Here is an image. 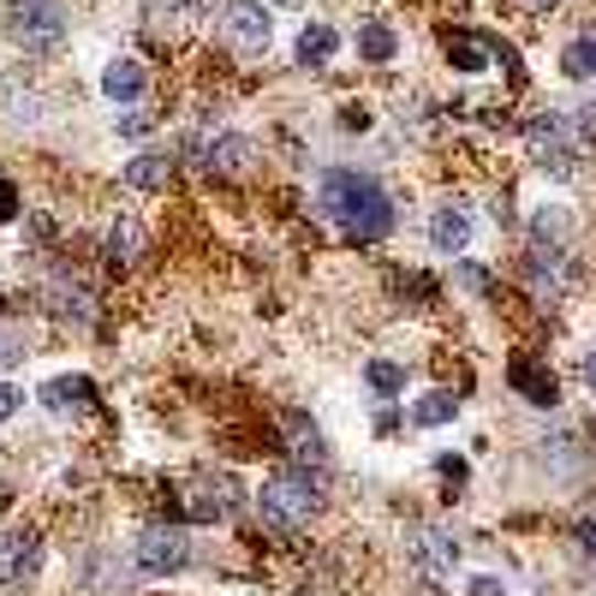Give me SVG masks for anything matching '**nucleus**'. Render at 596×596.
I'll list each match as a JSON object with an SVG mask.
<instances>
[{
  "label": "nucleus",
  "mask_w": 596,
  "mask_h": 596,
  "mask_svg": "<svg viewBox=\"0 0 596 596\" xmlns=\"http://www.w3.org/2000/svg\"><path fill=\"white\" fill-rule=\"evenodd\" d=\"M311 513H316V484H311V472H274L269 484H263V519L281 537H293L311 525Z\"/></svg>",
  "instance_id": "f03ea898"
},
{
  "label": "nucleus",
  "mask_w": 596,
  "mask_h": 596,
  "mask_svg": "<svg viewBox=\"0 0 596 596\" xmlns=\"http://www.w3.org/2000/svg\"><path fill=\"white\" fill-rule=\"evenodd\" d=\"M573 132L585 138V143H596V108H585V113H578V120H573Z\"/></svg>",
  "instance_id": "cd10ccee"
},
{
  "label": "nucleus",
  "mask_w": 596,
  "mask_h": 596,
  "mask_svg": "<svg viewBox=\"0 0 596 596\" xmlns=\"http://www.w3.org/2000/svg\"><path fill=\"white\" fill-rule=\"evenodd\" d=\"M316 209H323L328 221L340 227L346 239H358V245L388 239V227H394V197H388L370 173H353V167L323 173V185H316Z\"/></svg>",
  "instance_id": "f257e3e1"
},
{
  "label": "nucleus",
  "mask_w": 596,
  "mask_h": 596,
  "mask_svg": "<svg viewBox=\"0 0 596 596\" xmlns=\"http://www.w3.org/2000/svg\"><path fill=\"white\" fill-rule=\"evenodd\" d=\"M126 185H132V192H162L167 185V155H138V162L126 167Z\"/></svg>",
  "instance_id": "aec40b11"
},
{
  "label": "nucleus",
  "mask_w": 596,
  "mask_h": 596,
  "mask_svg": "<svg viewBox=\"0 0 596 596\" xmlns=\"http://www.w3.org/2000/svg\"><path fill=\"white\" fill-rule=\"evenodd\" d=\"M334 48H340V31H328V24H304V36H299V61L304 66H323Z\"/></svg>",
  "instance_id": "a211bd4d"
},
{
  "label": "nucleus",
  "mask_w": 596,
  "mask_h": 596,
  "mask_svg": "<svg viewBox=\"0 0 596 596\" xmlns=\"http://www.w3.org/2000/svg\"><path fill=\"white\" fill-rule=\"evenodd\" d=\"M286 435H293L286 447H293L299 459H311V465H323V459H328V447H323V435H316V424H304L299 412H286Z\"/></svg>",
  "instance_id": "f3484780"
},
{
  "label": "nucleus",
  "mask_w": 596,
  "mask_h": 596,
  "mask_svg": "<svg viewBox=\"0 0 596 596\" xmlns=\"http://www.w3.org/2000/svg\"><path fill=\"white\" fill-rule=\"evenodd\" d=\"M525 143H531V162L549 167V173H573L578 167V132L573 120H561V113H537V120L525 126Z\"/></svg>",
  "instance_id": "7ed1b4c3"
},
{
  "label": "nucleus",
  "mask_w": 596,
  "mask_h": 596,
  "mask_svg": "<svg viewBox=\"0 0 596 596\" xmlns=\"http://www.w3.org/2000/svg\"><path fill=\"white\" fill-rule=\"evenodd\" d=\"M24 405V388H12V382H0V424H7L12 412Z\"/></svg>",
  "instance_id": "a878e982"
},
{
  "label": "nucleus",
  "mask_w": 596,
  "mask_h": 596,
  "mask_svg": "<svg viewBox=\"0 0 596 596\" xmlns=\"http://www.w3.org/2000/svg\"><path fill=\"white\" fill-rule=\"evenodd\" d=\"M185 561H192V537H185L180 525L143 531V543H138V566H143V573H180Z\"/></svg>",
  "instance_id": "39448f33"
},
{
  "label": "nucleus",
  "mask_w": 596,
  "mask_h": 596,
  "mask_svg": "<svg viewBox=\"0 0 596 596\" xmlns=\"http://www.w3.org/2000/svg\"><path fill=\"white\" fill-rule=\"evenodd\" d=\"M24 358V334H12V328H0V370H12Z\"/></svg>",
  "instance_id": "b1692460"
},
{
  "label": "nucleus",
  "mask_w": 596,
  "mask_h": 596,
  "mask_svg": "<svg viewBox=\"0 0 596 596\" xmlns=\"http://www.w3.org/2000/svg\"><path fill=\"white\" fill-rule=\"evenodd\" d=\"M365 382H370V388H376V394H382V400H394L400 388H405V370H400V365H388V358H376V365L365 370Z\"/></svg>",
  "instance_id": "4be33fe9"
},
{
  "label": "nucleus",
  "mask_w": 596,
  "mask_h": 596,
  "mask_svg": "<svg viewBox=\"0 0 596 596\" xmlns=\"http://www.w3.org/2000/svg\"><path fill=\"white\" fill-rule=\"evenodd\" d=\"M430 245L435 251H465V245H472V209H465V203H435Z\"/></svg>",
  "instance_id": "6e6552de"
},
{
  "label": "nucleus",
  "mask_w": 596,
  "mask_h": 596,
  "mask_svg": "<svg viewBox=\"0 0 596 596\" xmlns=\"http://www.w3.org/2000/svg\"><path fill=\"white\" fill-rule=\"evenodd\" d=\"M507 382H513L531 405H555L561 400L555 394V376H549L543 365H531V358H513V365H507Z\"/></svg>",
  "instance_id": "9b49d317"
},
{
  "label": "nucleus",
  "mask_w": 596,
  "mask_h": 596,
  "mask_svg": "<svg viewBox=\"0 0 596 596\" xmlns=\"http://www.w3.org/2000/svg\"><path fill=\"white\" fill-rule=\"evenodd\" d=\"M590 72H596V36L566 48V78H590Z\"/></svg>",
  "instance_id": "5701e85b"
},
{
  "label": "nucleus",
  "mask_w": 596,
  "mask_h": 596,
  "mask_svg": "<svg viewBox=\"0 0 596 596\" xmlns=\"http://www.w3.org/2000/svg\"><path fill=\"white\" fill-rule=\"evenodd\" d=\"M454 281L465 286V293H489V274L477 269V263H459V269H454Z\"/></svg>",
  "instance_id": "393cba45"
},
{
  "label": "nucleus",
  "mask_w": 596,
  "mask_h": 596,
  "mask_svg": "<svg viewBox=\"0 0 596 596\" xmlns=\"http://www.w3.org/2000/svg\"><path fill=\"white\" fill-rule=\"evenodd\" d=\"M143 84H150V78H143L138 61H113L108 72H101V96H108V101H138Z\"/></svg>",
  "instance_id": "2eb2a0df"
},
{
  "label": "nucleus",
  "mask_w": 596,
  "mask_h": 596,
  "mask_svg": "<svg viewBox=\"0 0 596 596\" xmlns=\"http://www.w3.org/2000/svg\"><path fill=\"white\" fill-rule=\"evenodd\" d=\"M590 442H596V424H590Z\"/></svg>",
  "instance_id": "72a5a7b5"
},
{
  "label": "nucleus",
  "mask_w": 596,
  "mask_h": 596,
  "mask_svg": "<svg viewBox=\"0 0 596 596\" xmlns=\"http://www.w3.org/2000/svg\"><path fill=\"white\" fill-rule=\"evenodd\" d=\"M36 566V537L31 531H0V585H19Z\"/></svg>",
  "instance_id": "9d476101"
},
{
  "label": "nucleus",
  "mask_w": 596,
  "mask_h": 596,
  "mask_svg": "<svg viewBox=\"0 0 596 596\" xmlns=\"http://www.w3.org/2000/svg\"><path fill=\"white\" fill-rule=\"evenodd\" d=\"M274 7H293V0H274Z\"/></svg>",
  "instance_id": "473e14b6"
},
{
  "label": "nucleus",
  "mask_w": 596,
  "mask_h": 596,
  "mask_svg": "<svg viewBox=\"0 0 596 596\" xmlns=\"http://www.w3.org/2000/svg\"><path fill=\"white\" fill-rule=\"evenodd\" d=\"M232 507H239V489H232L227 477H215V484L185 489V513H192V519H227Z\"/></svg>",
  "instance_id": "1a4fd4ad"
},
{
  "label": "nucleus",
  "mask_w": 596,
  "mask_h": 596,
  "mask_svg": "<svg viewBox=\"0 0 596 596\" xmlns=\"http://www.w3.org/2000/svg\"><path fill=\"white\" fill-rule=\"evenodd\" d=\"M90 376H54L48 388H42V405H48V412H84V405H90Z\"/></svg>",
  "instance_id": "ddd939ff"
},
{
  "label": "nucleus",
  "mask_w": 596,
  "mask_h": 596,
  "mask_svg": "<svg viewBox=\"0 0 596 596\" xmlns=\"http://www.w3.org/2000/svg\"><path fill=\"white\" fill-rule=\"evenodd\" d=\"M531 7H555V0H531Z\"/></svg>",
  "instance_id": "2f4dec72"
},
{
  "label": "nucleus",
  "mask_w": 596,
  "mask_h": 596,
  "mask_svg": "<svg viewBox=\"0 0 596 596\" xmlns=\"http://www.w3.org/2000/svg\"><path fill=\"white\" fill-rule=\"evenodd\" d=\"M496 48H501V42H496V36H472V31H447V54H454V66H459V72H477V66H489V61H496Z\"/></svg>",
  "instance_id": "4468645a"
},
{
  "label": "nucleus",
  "mask_w": 596,
  "mask_h": 596,
  "mask_svg": "<svg viewBox=\"0 0 596 596\" xmlns=\"http://www.w3.org/2000/svg\"><path fill=\"white\" fill-rule=\"evenodd\" d=\"M358 54H365L370 66H388L400 54V42H394V31H388V24H365V31H358Z\"/></svg>",
  "instance_id": "6ab92c4d"
},
{
  "label": "nucleus",
  "mask_w": 596,
  "mask_h": 596,
  "mask_svg": "<svg viewBox=\"0 0 596 596\" xmlns=\"http://www.w3.org/2000/svg\"><path fill=\"white\" fill-rule=\"evenodd\" d=\"M143 257V227L138 221H113V232H108V263L113 269H132Z\"/></svg>",
  "instance_id": "dca6fc26"
},
{
  "label": "nucleus",
  "mask_w": 596,
  "mask_h": 596,
  "mask_svg": "<svg viewBox=\"0 0 596 596\" xmlns=\"http://www.w3.org/2000/svg\"><path fill=\"white\" fill-rule=\"evenodd\" d=\"M7 31H12V42H24V48H61L66 12H61V0H12Z\"/></svg>",
  "instance_id": "20e7f679"
},
{
  "label": "nucleus",
  "mask_w": 596,
  "mask_h": 596,
  "mask_svg": "<svg viewBox=\"0 0 596 596\" xmlns=\"http://www.w3.org/2000/svg\"><path fill=\"white\" fill-rule=\"evenodd\" d=\"M227 42L239 54H263L269 48V12L257 7V0H239V7H227Z\"/></svg>",
  "instance_id": "423d86ee"
},
{
  "label": "nucleus",
  "mask_w": 596,
  "mask_h": 596,
  "mask_svg": "<svg viewBox=\"0 0 596 596\" xmlns=\"http://www.w3.org/2000/svg\"><path fill=\"white\" fill-rule=\"evenodd\" d=\"M472 596H507L501 578H472Z\"/></svg>",
  "instance_id": "c756f323"
},
{
  "label": "nucleus",
  "mask_w": 596,
  "mask_h": 596,
  "mask_svg": "<svg viewBox=\"0 0 596 596\" xmlns=\"http://www.w3.org/2000/svg\"><path fill=\"white\" fill-rule=\"evenodd\" d=\"M578 549H590V555H596V519H578Z\"/></svg>",
  "instance_id": "c85d7f7f"
},
{
  "label": "nucleus",
  "mask_w": 596,
  "mask_h": 596,
  "mask_svg": "<svg viewBox=\"0 0 596 596\" xmlns=\"http://www.w3.org/2000/svg\"><path fill=\"white\" fill-rule=\"evenodd\" d=\"M12 215H19V192H12L7 180H0V221H12Z\"/></svg>",
  "instance_id": "bb28decb"
},
{
  "label": "nucleus",
  "mask_w": 596,
  "mask_h": 596,
  "mask_svg": "<svg viewBox=\"0 0 596 596\" xmlns=\"http://www.w3.org/2000/svg\"><path fill=\"white\" fill-rule=\"evenodd\" d=\"M454 412H459V400H454V394H424V400L412 405V424L435 430V424H454Z\"/></svg>",
  "instance_id": "412c9836"
},
{
  "label": "nucleus",
  "mask_w": 596,
  "mask_h": 596,
  "mask_svg": "<svg viewBox=\"0 0 596 596\" xmlns=\"http://www.w3.org/2000/svg\"><path fill=\"white\" fill-rule=\"evenodd\" d=\"M585 382H590V394H596V346L585 353Z\"/></svg>",
  "instance_id": "7c9ffc66"
},
{
  "label": "nucleus",
  "mask_w": 596,
  "mask_h": 596,
  "mask_svg": "<svg viewBox=\"0 0 596 596\" xmlns=\"http://www.w3.org/2000/svg\"><path fill=\"white\" fill-rule=\"evenodd\" d=\"M412 561H418V573H424L430 585H442V578H454L459 543H454L447 531H418V543H412Z\"/></svg>",
  "instance_id": "0eeeda50"
},
{
  "label": "nucleus",
  "mask_w": 596,
  "mask_h": 596,
  "mask_svg": "<svg viewBox=\"0 0 596 596\" xmlns=\"http://www.w3.org/2000/svg\"><path fill=\"white\" fill-rule=\"evenodd\" d=\"M251 155H257V143H251V138H239V132H221V138H209L203 162H209L215 173H245V167H251Z\"/></svg>",
  "instance_id": "f8f14e48"
}]
</instances>
